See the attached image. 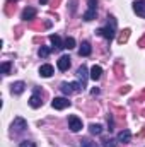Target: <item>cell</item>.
<instances>
[{
    "label": "cell",
    "instance_id": "6da1fadb",
    "mask_svg": "<svg viewBox=\"0 0 145 147\" xmlns=\"http://www.w3.org/2000/svg\"><path fill=\"white\" fill-rule=\"evenodd\" d=\"M99 36H103L106 41H113L114 39V34H116V19H114V16H109L108 17V24L104 26V28H101V29H97L96 31Z\"/></svg>",
    "mask_w": 145,
    "mask_h": 147
},
{
    "label": "cell",
    "instance_id": "7a4b0ae2",
    "mask_svg": "<svg viewBox=\"0 0 145 147\" xmlns=\"http://www.w3.org/2000/svg\"><path fill=\"white\" fill-rule=\"evenodd\" d=\"M60 89H62V92H63L65 96H70L73 92L84 91V86H82L80 82H62V84H60Z\"/></svg>",
    "mask_w": 145,
    "mask_h": 147
},
{
    "label": "cell",
    "instance_id": "3957f363",
    "mask_svg": "<svg viewBox=\"0 0 145 147\" xmlns=\"http://www.w3.org/2000/svg\"><path fill=\"white\" fill-rule=\"evenodd\" d=\"M29 106H31V108H34V110L43 106V92L39 91V87H36V89H34L33 96L29 98Z\"/></svg>",
    "mask_w": 145,
    "mask_h": 147
},
{
    "label": "cell",
    "instance_id": "277c9868",
    "mask_svg": "<svg viewBox=\"0 0 145 147\" xmlns=\"http://www.w3.org/2000/svg\"><path fill=\"white\" fill-rule=\"evenodd\" d=\"M10 128H12V132H15V134H21V132H24V130L28 128V121H26L24 118L17 116V118H14V121H12Z\"/></svg>",
    "mask_w": 145,
    "mask_h": 147
},
{
    "label": "cell",
    "instance_id": "5b68a950",
    "mask_svg": "<svg viewBox=\"0 0 145 147\" xmlns=\"http://www.w3.org/2000/svg\"><path fill=\"white\" fill-rule=\"evenodd\" d=\"M72 105V101H68L67 98H55L53 101H51V106L55 108V110H65V108H68Z\"/></svg>",
    "mask_w": 145,
    "mask_h": 147
},
{
    "label": "cell",
    "instance_id": "8992f818",
    "mask_svg": "<svg viewBox=\"0 0 145 147\" xmlns=\"http://www.w3.org/2000/svg\"><path fill=\"white\" fill-rule=\"evenodd\" d=\"M77 77H79V82L84 86V89H85V86H87V79L91 77V74H87V67L85 65H80L79 69H77Z\"/></svg>",
    "mask_w": 145,
    "mask_h": 147
},
{
    "label": "cell",
    "instance_id": "52a82bcc",
    "mask_svg": "<svg viewBox=\"0 0 145 147\" xmlns=\"http://www.w3.org/2000/svg\"><path fill=\"white\" fill-rule=\"evenodd\" d=\"M68 128L72 130V132H79V130H82V120L79 118V116H68Z\"/></svg>",
    "mask_w": 145,
    "mask_h": 147
},
{
    "label": "cell",
    "instance_id": "ba28073f",
    "mask_svg": "<svg viewBox=\"0 0 145 147\" xmlns=\"http://www.w3.org/2000/svg\"><path fill=\"white\" fill-rule=\"evenodd\" d=\"M56 67H58V70H62V72L68 70V69H70V57H68V55H62V57L58 58V62H56Z\"/></svg>",
    "mask_w": 145,
    "mask_h": 147
},
{
    "label": "cell",
    "instance_id": "9c48e42d",
    "mask_svg": "<svg viewBox=\"0 0 145 147\" xmlns=\"http://www.w3.org/2000/svg\"><path fill=\"white\" fill-rule=\"evenodd\" d=\"M133 12H135L138 17H144L145 19V0H137V2H133Z\"/></svg>",
    "mask_w": 145,
    "mask_h": 147
},
{
    "label": "cell",
    "instance_id": "30bf717a",
    "mask_svg": "<svg viewBox=\"0 0 145 147\" xmlns=\"http://www.w3.org/2000/svg\"><path fill=\"white\" fill-rule=\"evenodd\" d=\"M53 74H55V69H53V65H50V63H44V65H41V67H39V75H41V77H44V79L51 77Z\"/></svg>",
    "mask_w": 145,
    "mask_h": 147
},
{
    "label": "cell",
    "instance_id": "8fae6325",
    "mask_svg": "<svg viewBox=\"0 0 145 147\" xmlns=\"http://www.w3.org/2000/svg\"><path fill=\"white\" fill-rule=\"evenodd\" d=\"M24 89H26V84H24L22 80H17V82H14V84L10 86V92H12V94H15V96L22 94V92H24Z\"/></svg>",
    "mask_w": 145,
    "mask_h": 147
},
{
    "label": "cell",
    "instance_id": "7c38bea8",
    "mask_svg": "<svg viewBox=\"0 0 145 147\" xmlns=\"http://www.w3.org/2000/svg\"><path fill=\"white\" fill-rule=\"evenodd\" d=\"M50 41H51V48L53 50H56V51H60V50H63L65 46H63V41L60 39V36L58 34H50Z\"/></svg>",
    "mask_w": 145,
    "mask_h": 147
},
{
    "label": "cell",
    "instance_id": "4fadbf2b",
    "mask_svg": "<svg viewBox=\"0 0 145 147\" xmlns=\"http://www.w3.org/2000/svg\"><path fill=\"white\" fill-rule=\"evenodd\" d=\"M36 17V9L34 7H28L22 10V21H33Z\"/></svg>",
    "mask_w": 145,
    "mask_h": 147
},
{
    "label": "cell",
    "instance_id": "5bb4252c",
    "mask_svg": "<svg viewBox=\"0 0 145 147\" xmlns=\"http://www.w3.org/2000/svg\"><path fill=\"white\" fill-rule=\"evenodd\" d=\"M91 51H92V48H91V43H89V41H84V43L80 45V48H79V55H80V57H89Z\"/></svg>",
    "mask_w": 145,
    "mask_h": 147
},
{
    "label": "cell",
    "instance_id": "9a60e30c",
    "mask_svg": "<svg viewBox=\"0 0 145 147\" xmlns=\"http://www.w3.org/2000/svg\"><path fill=\"white\" fill-rule=\"evenodd\" d=\"M130 140H132V132H130V130H121V132L118 134V142L128 144Z\"/></svg>",
    "mask_w": 145,
    "mask_h": 147
},
{
    "label": "cell",
    "instance_id": "2e32d148",
    "mask_svg": "<svg viewBox=\"0 0 145 147\" xmlns=\"http://www.w3.org/2000/svg\"><path fill=\"white\" fill-rule=\"evenodd\" d=\"M101 75H103V69H101L99 65H94V67L91 69V79H92V80H99Z\"/></svg>",
    "mask_w": 145,
    "mask_h": 147
},
{
    "label": "cell",
    "instance_id": "e0dca14e",
    "mask_svg": "<svg viewBox=\"0 0 145 147\" xmlns=\"http://www.w3.org/2000/svg\"><path fill=\"white\" fill-rule=\"evenodd\" d=\"M89 130H91L92 135H101V134H103V125H99V123H91V125H89Z\"/></svg>",
    "mask_w": 145,
    "mask_h": 147
},
{
    "label": "cell",
    "instance_id": "ac0fdd59",
    "mask_svg": "<svg viewBox=\"0 0 145 147\" xmlns=\"http://www.w3.org/2000/svg\"><path fill=\"white\" fill-rule=\"evenodd\" d=\"M82 17H84V21H94V19L97 17V10H89V9H87Z\"/></svg>",
    "mask_w": 145,
    "mask_h": 147
},
{
    "label": "cell",
    "instance_id": "d6986e66",
    "mask_svg": "<svg viewBox=\"0 0 145 147\" xmlns=\"http://www.w3.org/2000/svg\"><path fill=\"white\" fill-rule=\"evenodd\" d=\"M51 50H53V48H48V46H41V48H39V51H38V55H39L41 58H46V57L51 53Z\"/></svg>",
    "mask_w": 145,
    "mask_h": 147
},
{
    "label": "cell",
    "instance_id": "ffe728a7",
    "mask_svg": "<svg viewBox=\"0 0 145 147\" xmlns=\"http://www.w3.org/2000/svg\"><path fill=\"white\" fill-rule=\"evenodd\" d=\"M10 69H12V63L10 62H3L2 63V74L3 75H9L10 74Z\"/></svg>",
    "mask_w": 145,
    "mask_h": 147
},
{
    "label": "cell",
    "instance_id": "44dd1931",
    "mask_svg": "<svg viewBox=\"0 0 145 147\" xmlns=\"http://www.w3.org/2000/svg\"><path fill=\"white\" fill-rule=\"evenodd\" d=\"M80 147H99L96 142H92V140H89V139H82L80 140Z\"/></svg>",
    "mask_w": 145,
    "mask_h": 147
},
{
    "label": "cell",
    "instance_id": "7402d4cb",
    "mask_svg": "<svg viewBox=\"0 0 145 147\" xmlns=\"http://www.w3.org/2000/svg\"><path fill=\"white\" fill-rule=\"evenodd\" d=\"M63 46H65L67 50H72V48H75V39H73V38H67V39L63 41Z\"/></svg>",
    "mask_w": 145,
    "mask_h": 147
},
{
    "label": "cell",
    "instance_id": "603a6c76",
    "mask_svg": "<svg viewBox=\"0 0 145 147\" xmlns=\"http://www.w3.org/2000/svg\"><path fill=\"white\" fill-rule=\"evenodd\" d=\"M103 146L104 147H116V140H114V139H106V140L103 142Z\"/></svg>",
    "mask_w": 145,
    "mask_h": 147
},
{
    "label": "cell",
    "instance_id": "cb8c5ba5",
    "mask_svg": "<svg viewBox=\"0 0 145 147\" xmlns=\"http://www.w3.org/2000/svg\"><path fill=\"white\" fill-rule=\"evenodd\" d=\"M19 147H38L34 142H31V140H24V142H21Z\"/></svg>",
    "mask_w": 145,
    "mask_h": 147
},
{
    "label": "cell",
    "instance_id": "d4e9b609",
    "mask_svg": "<svg viewBox=\"0 0 145 147\" xmlns=\"http://www.w3.org/2000/svg\"><path fill=\"white\" fill-rule=\"evenodd\" d=\"M87 5H89V10H96V7H97V0H87Z\"/></svg>",
    "mask_w": 145,
    "mask_h": 147
},
{
    "label": "cell",
    "instance_id": "484cf974",
    "mask_svg": "<svg viewBox=\"0 0 145 147\" xmlns=\"http://www.w3.org/2000/svg\"><path fill=\"white\" fill-rule=\"evenodd\" d=\"M108 125H109V132H113V130H114V128H113V127H114V121H113V116H111V115H108Z\"/></svg>",
    "mask_w": 145,
    "mask_h": 147
},
{
    "label": "cell",
    "instance_id": "4316f807",
    "mask_svg": "<svg viewBox=\"0 0 145 147\" xmlns=\"http://www.w3.org/2000/svg\"><path fill=\"white\" fill-rule=\"evenodd\" d=\"M128 33H130V29H125V34H121V38H119V43L126 41V38H128Z\"/></svg>",
    "mask_w": 145,
    "mask_h": 147
},
{
    "label": "cell",
    "instance_id": "83f0119b",
    "mask_svg": "<svg viewBox=\"0 0 145 147\" xmlns=\"http://www.w3.org/2000/svg\"><path fill=\"white\" fill-rule=\"evenodd\" d=\"M91 92H92V94H94V96H96V94H99V89H97V87H94V89H92V91H91Z\"/></svg>",
    "mask_w": 145,
    "mask_h": 147
},
{
    "label": "cell",
    "instance_id": "f1b7e54d",
    "mask_svg": "<svg viewBox=\"0 0 145 147\" xmlns=\"http://www.w3.org/2000/svg\"><path fill=\"white\" fill-rule=\"evenodd\" d=\"M39 3H41V5H44V3H48V0H39Z\"/></svg>",
    "mask_w": 145,
    "mask_h": 147
}]
</instances>
